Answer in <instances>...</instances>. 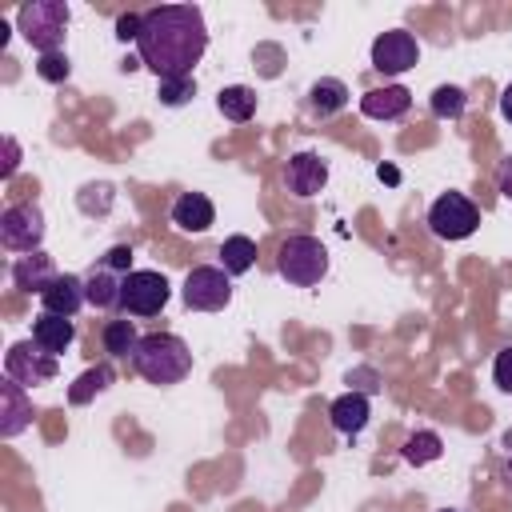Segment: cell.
<instances>
[{
	"label": "cell",
	"instance_id": "obj_1",
	"mask_svg": "<svg viewBox=\"0 0 512 512\" xmlns=\"http://www.w3.org/2000/svg\"><path fill=\"white\" fill-rule=\"evenodd\" d=\"M140 16H144L140 36H136L140 64L148 72H156V80L192 76V68L208 52L204 12L196 4H160V8H148Z\"/></svg>",
	"mask_w": 512,
	"mask_h": 512
},
{
	"label": "cell",
	"instance_id": "obj_2",
	"mask_svg": "<svg viewBox=\"0 0 512 512\" xmlns=\"http://www.w3.org/2000/svg\"><path fill=\"white\" fill-rule=\"evenodd\" d=\"M132 368L140 380L156 388H172L192 372V352L176 332H148L132 352Z\"/></svg>",
	"mask_w": 512,
	"mask_h": 512
},
{
	"label": "cell",
	"instance_id": "obj_3",
	"mask_svg": "<svg viewBox=\"0 0 512 512\" xmlns=\"http://www.w3.org/2000/svg\"><path fill=\"white\" fill-rule=\"evenodd\" d=\"M68 4L64 0H32V4H20L16 12V28L20 36L44 56V52H60L64 36H68Z\"/></svg>",
	"mask_w": 512,
	"mask_h": 512
},
{
	"label": "cell",
	"instance_id": "obj_4",
	"mask_svg": "<svg viewBox=\"0 0 512 512\" xmlns=\"http://www.w3.org/2000/svg\"><path fill=\"white\" fill-rule=\"evenodd\" d=\"M276 272L292 288H312L328 276V248L316 236H288L276 248Z\"/></svg>",
	"mask_w": 512,
	"mask_h": 512
},
{
	"label": "cell",
	"instance_id": "obj_5",
	"mask_svg": "<svg viewBox=\"0 0 512 512\" xmlns=\"http://www.w3.org/2000/svg\"><path fill=\"white\" fill-rule=\"evenodd\" d=\"M428 228L440 240H468L480 228V208L464 192H444L428 208Z\"/></svg>",
	"mask_w": 512,
	"mask_h": 512
},
{
	"label": "cell",
	"instance_id": "obj_6",
	"mask_svg": "<svg viewBox=\"0 0 512 512\" xmlns=\"http://www.w3.org/2000/svg\"><path fill=\"white\" fill-rule=\"evenodd\" d=\"M184 304L192 312H220L228 308L232 300V276L220 268V264H196L188 276H184V288H180Z\"/></svg>",
	"mask_w": 512,
	"mask_h": 512
},
{
	"label": "cell",
	"instance_id": "obj_7",
	"mask_svg": "<svg viewBox=\"0 0 512 512\" xmlns=\"http://www.w3.org/2000/svg\"><path fill=\"white\" fill-rule=\"evenodd\" d=\"M172 288H168V276L164 272H152V268H136L124 276V288H120V312L128 316H156L164 304H168Z\"/></svg>",
	"mask_w": 512,
	"mask_h": 512
},
{
	"label": "cell",
	"instance_id": "obj_8",
	"mask_svg": "<svg viewBox=\"0 0 512 512\" xmlns=\"http://www.w3.org/2000/svg\"><path fill=\"white\" fill-rule=\"evenodd\" d=\"M0 244L8 252H40L44 244V212L40 204H12L0 212Z\"/></svg>",
	"mask_w": 512,
	"mask_h": 512
},
{
	"label": "cell",
	"instance_id": "obj_9",
	"mask_svg": "<svg viewBox=\"0 0 512 512\" xmlns=\"http://www.w3.org/2000/svg\"><path fill=\"white\" fill-rule=\"evenodd\" d=\"M56 360L60 356H48L36 340H16L4 352V376L16 380L20 388H36V384H48L56 376Z\"/></svg>",
	"mask_w": 512,
	"mask_h": 512
},
{
	"label": "cell",
	"instance_id": "obj_10",
	"mask_svg": "<svg viewBox=\"0 0 512 512\" xmlns=\"http://www.w3.org/2000/svg\"><path fill=\"white\" fill-rule=\"evenodd\" d=\"M416 60H420V44H416V36L404 32V28L380 32V36L372 40V68H376L380 76H404L408 68H416Z\"/></svg>",
	"mask_w": 512,
	"mask_h": 512
},
{
	"label": "cell",
	"instance_id": "obj_11",
	"mask_svg": "<svg viewBox=\"0 0 512 512\" xmlns=\"http://www.w3.org/2000/svg\"><path fill=\"white\" fill-rule=\"evenodd\" d=\"M324 184H328V160H320L316 152H296V156H288V164H284V188H288L292 196H300V200L320 196Z\"/></svg>",
	"mask_w": 512,
	"mask_h": 512
},
{
	"label": "cell",
	"instance_id": "obj_12",
	"mask_svg": "<svg viewBox=\"0 0 512 512\" xmlns=\"http://www.w3.org/2000/svg\"><path fill=\"white\" fill-rule=\"evenodd\" d=\"M412 108V92L404 84H384V88H368L360 96V112L368 120H404Z\"/></svg>",
	"mask_w": 512,
	"mask_h": 512
},
{
	"label": "cell",
	"instance_id": "obj_13",
	"mask_svg": "<svg viewBox=\"0 0 512 512\" xmlns=\"http://www.w3.org/2000/svg\"><path fill=\"white\" fill-rule=\"evenodd\" d=\"M28 424H32V400H28V392L16 380L4 376V384H0V436L12 440Z\"/></svg>",
	"mask_w": 512,
	"mask_h": 512
},
{
	"label": "cell",
	"instance_id": "obj_14",
	"mask_svg": "<svg viewBox=\"0 0 512 512\" xmlns=\"http://www.w3.org/2000/svg\"><path fill=\"white\" fill-rule=\"evenodd\" d=\"M172 224L180 228V232H208L212 224H216V208H212V200L204 196V192H180L176 200H172Z\"/></svg>",
	"mask_w": 512,
	"mask_h": 512
},
{
	"label": "cell",
	"instance_id": "obj_15",
	"mask_svg": "<svg viewBox=\"0 0 512 512\" xmlns=\"http://www.w3.org/2000/svg\"><path fill=\"white\" fill-rule=\"evenodd\" d=\"M56 276H60V272H56V264H52L48 252H28V256H20V260L12 264V284H16L20 292H36V296H44V292L52 288Z\"/></svg>",
	"mask_w": 512,
	"mask_h": 512
},
{
	"label": "cell",
	"instance_id": "obj_16",
	"mask_svg": "<svg viewBox=\"0 0 512 512\" xmlns=\"http://www.w3.org/2000/svg\"><path fill=\"white\" fill-rule=\"evenodd\" d=\"M120 288H124V276H120L116 268H108L104 260L92 264V272L84 276V296H88V304L100 308V312H116V308H120Z\"/></svg>",
	"mask_w": 512,
	"mask_h": 512
},
{
	"label": "cell",
	"instance_id": "obj_17",
	"mask_svg": "<svg viewBox=\"0 0 512 512\" xmlns=\"http://www.w3.org/2000/svg\"><path fill=\"white\" fill-rule=\"evenodd\" d=\"M40 304H44V312H52V316H76L84 304H88V296H84V280L80 276H72V272H60L56 280H52V288L40 296Z\"/></svg>",
	"mask_w": 512,
	"mask_h": 512
},
{
	"label": "cell",
	"instance_id": "obj_18",
	"mask_svg": "<svg viewBox=\"0 0 512 512\" xmlns=\"http://www.w3.org/2000/svg\"><path fill=\"white\" fill-rule=\"evenodd\" d=\"M368 416H372V408H368V396H364V392H344V396H336L332 408H328V420H332V428H336L340 436L364 432V428H368Z\"/></svg>",
	"mask_w": 512,
	"mask_h": 512
},
{
	"label": "cell",
	"instance_id": "obj_19",
	"mask_svg": "<svg viewBox=\"0 0 512 512\" xmlns=\"http://www.w3.org/2000/svg\"><path fill=\"white\" fill-rule=\"evenodd\" d=\"M32 340H36L48 356H60V352H68V348H72V340H76V324H72L68 316L40 312V316L32 320Z\"/></svg>",
	"mask_w": 512,
	"mask_h": 512
},
{
	"label": "cell",
	"instance_id": "obj_20",
	"mask_svg": "<svg viewBox=\"0 0 512 512\" xmlns=\"http://www.w3.org/2000/svg\"><path fill=\"white\" fill-rule=\"evenodd\" d=\"M348 96H352V92H348L344 80L320 76V80H312V88H308V112L320 116V120H328V116H336V112L348 108Z\"/></svg>",
	"mask_w": 512,
	"mask_h": 512
},
{
	"label": "cell",
	"instance_id": "obj_21",
	"mask_svg": "<svg viewBox=\"0 0 512 512\" xmlns=\"http://www.w3.org/2000/svg\"><path fill=\"white\" fill-rule=\"evenodd\" d=\"M256 104H260V96H256V88H248V84H228V88H220V96H216L220 116L232 120V124H248V120L256 116Z\"/></svg>",
	"mask_w": 512,
	"mask_h": 512
},
{
	"label": "cell",
	"instance_id": "obj_22",
	"mask_svg": "<svg viewBox=\"0 0 512 512\" xmlns=\"http://www.w3.org/2000/svg\"><path fill=\"white\" fill-rule=\"evenodd\" d=\"M112 380H116L112 364H92V368H84V372L68 384V404H88V400H96L100 392L112 388Z\"/></svg>",
	"mask_w": 512,
	"mask_h": 512
},
{
	"label": "cell",
	"instance_id": "obj_23",
	"mask_svg": "<svg viewBox=\"0 0 512 512\" xmlns=\"http://www.w3.org/2000/svg\"><path fill=\"white\" fill-rule=\"evenodd\" d=\"M252 264H256V240H252V236L236 232V236H228V240L220 244V268H224L228 276H244Z\"/></svg>",
	"mask_w": 512,
	"mask_h": 512
},
{
	"label": "cell",
	"instance_id": "obj_24",
	"mask_svg": "<svg viewBox=\"0 0 512 512\" xmlns=\"http://www.w3.org/2000/svg\"><path fill=\"white\" fill-rule=\"evenodd\" d=\"M100 340H104V352H108V356H128V360H132V352H136V344H140V332H136V324L124 316V320H108L104 332H100Z\"/></svg>",
	"mask_w": 512,
	"mask_h": 512
},
{
	"label": "cell",
	"instance_id": "obj_25",
	"mask_svg": "<svg viewBox=\"0 0 512 512\" xmlns=\"http://www.w3.org/2000/svg\"><path fill=\"white\" fill-rule=\"evenodd\" d=\"M404 460L408 464H416V468H424V464H432V460H440V452H444V440L432 432V428H420V432H412L408 440H404Z\"/></svg>",
	"mask_w": 512,
	"mask_h": 512
},
{
	"label": "cell",
	"instance_id": "obj_26",
	"mask_svg": "<svg viewBox=\"0 0 512 512\" xmlns=\"http://www.w3.org/2000/svg\"><path fill=\"white\" fill-rule=\"evenodd\" d=\"M428 108H432L436 120H460L464 108H468V96H464V88H456V84H440V88L428 96Z\"/></svg>",
	"mask_w": 512,
	"mask_h": 512
},
{
	"label": "cell",
	"instance_id": "obj_27",
	"mask_svg": "<svg viewBox=\"0 0 512 512\" xmlns=\"http://www.w3.org/2000/svg\"><path fill=\"white\" fill-rule=\"evenodd\" d=\"M156 96L164 108H180L196 96V80L192 76H176V80H156Z\"/></svg>",
	"mask_w": 512,
	"mask_h": 512
},
{
	"label": "cell",
	"instance_id": "obj_28",
	"mask_svg": "<svg viewBox=\"0 0 512 512\" xmlns=\"http://www.w3.org/2000/svg\"><path fill=\"white\" fill-rule=\"evenodd\" d=\"M112 200H116V192H112V184H84L80 188V196H76V204H80V212H88V216H104L108 208H112Z\"/></svg>",
	"mask_w": 512,
	"mask_h": 512
},
{
	"label": "cell",
	"instance_id": "obj_29",
	"mask_svg": "<svg viewBox=\"0 0 512 512\" xmlns=\"http://www.w3.org/2000/svg\"><path fill=\"white\" fill-rule=\"evenodd\" d=\"M36 76L48 80V84H64V80L72 76V60H68L64 52H44V56L36 60Z\"/></svg>",
	"mask_w": 512,
	"mask_h": 512
},
{
	"label": "cell",
	"instance_id": "obj_30",
	"mask_svg": "<svg viewBox=\"0 0 512 512\" xmlns=\"http://www.w3.org/2000/svg\"><path fill=\"white\" fill-rule=\"evenodd\" d=\"M492 380H496L500 392L512 396V344H504V348L496 352V360H492Z\"/></svg>",
	"mask_w": 512,
	"mask_h": 512
},
{
	"label": "cell",
	"instance_id": "obj_31",
	"mask_svg": "<svg viewBox=\"0 0 512 512\" xmlns=\"http://www.w3.org/2000/svg\"><path fill=\"white\" fill-rule=\"evenodd\" d=\"M100 260H104L108 268H116L120 276H128V272H132V248H128V244H112Z\"/></svg>",
	"mask_w": 512,
	"mask_h": 512
},
{
	"label": "cell",
	"instance_id": "obj_32",
	"mask_svg": "<svg viewBox=\"0 0 512 512\" xmlns=\"http://www.w3.org/2000/svg\"><path fill=\"white\" fill-rule=\"evenodd\" d=\"M140 20L144 16H136V12H124V16H116V40H136L140 36Z\"/></svg>",
	"mask_w": 512,
	"mask_h": 512
},
{
	"label": "cell",
	"instance_id": "obj_33",
	"mask_svg": "<svg viewBox=\"0 0 512 512\" xmlns=\"http://www.w3.org/2000/svg\"><path fill=\"white\" fill-rule=\"evenodd\" d=\"M496 188H500L504 200H512V156L500 160V168H496Z\"/></svg>",
	"mask_w": 512,
	"mask_h": 512
},
{
	"label": "cell",
	"instance_id": "obj_34",
	"mask_svg": "<svg viewBox=\"0 0 512 512\" xmlns=\"http://www.w3.org/2000/svg\"><path fill=\"white\" fill-rule=\"evenodd\" d=\"M16 164H20V152H16V140L8 136V160H4V176H12V172H16Z\"/></svg>",
	"mask_w": 512,
	"mask_h": 512
},
{
	"label": "cell",
	"instance_id": "obj_35",
	"mask_svg": "<svg viewBox=\"0 0 512 512\" xmlns=\"http://www.w3.org/2000/svg\"><path fill=\"white\" fill-rule=\"evenodd\" d=\"M500 116L512 124V84H504V92H500Z\"/></svg>",
	"mask_w": 512,
	"mask_h": 512
},
{
	"label": "cell",
	"instance_id": "obj_36",
	"mask_svg": "<svg viewBox=\"0 0 512 512\" xmlns=\"http://www.w3.org/2000/svg\"><path fill=\"white\" fill-rule=\"evenodd\" d=\"M500 484H504V492L512 496V456L504 460V468H500Z\"/></svg>",
	"mask_w": 512,
	"mask_h": 512
},
{
	"label": "cell",
	"instance_id": "obj_37",
	"mask_svg": "<svg viewBox=\"0 0 512 512\" xmlns=\"http://www.w3.org/2000/svg\"><path fill=\"white\" fill-rule=\"evenodd\" d=\"M380 180H388V184H396V180H400V172H396V168H384V164H380Z\"/></svg>",
	"mask_w": 512,
	"mask_h": 512
},
{
	"label": "cell",
	"instance_id": "obj_38",
	"mask_svg": "<svg viewBox=\"0 0 512 512\" xmlns=\"http://www.w3.org/2000/svg\"><path fill=\"white\" fill-rule=\"evenodd\" d=\"M440 512H452V508H440Z\"/></svg>",
	"mask_w": 512,
	"mask_h": 512
}]
</instances>
